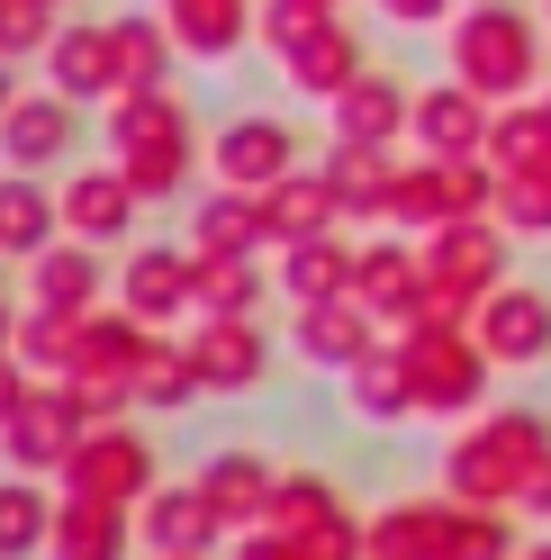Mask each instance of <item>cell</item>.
I'll list each match as a JSON object with an SVG mask.
<instances>
[{
    "label": "cell",
    "instance_id": "obj_2",
    "mask_svg": "<svg viewBox=\"0 0 551 560\" xmlns=\"http://www.w3.org/2000/svg\"><path fill=\"white\" fill-rule=\"evenodd\" d=\"M99 145H109V163L145 190V208H163V199H181L199 182V145H209V136H199L190 100H172V82H163V91H118L109 109H99Z\"/></svg>",
    "mask_w": 551,
    "mask_h": 560
},
{
    "label": "cell",
    "instance_id": "obj_53",
    "mask_svg": "<svg viewBox=\"0 0 551 560\" xmlns=\"http://www.w3.org/2000/svg\"><path fill=\"white\" fill-rule=\"evenodd\" d=\"M542 109H551V82H542Z\"/></svg>",
    "mask_w": 551,
    "mask_h": 560
},
{
    "label": "cell",
    "instance_id": "obj_16",
    "mask_svg": "<svg viewBox=\"0 0 551 560\" xmlns=\"http://www.w3.org/2000/svg\"><path fill=\"white\" fill-rule=\"evenodd\" d=\"M371 343H380V317L343 290V299H307V307H290V362H307V371H353Z\"/></svg>",
    "mask_w": 551,
    "mask_h": 560
},
{
    "label": "cell",
    "instance_id": "obj_1",
    "mask_svg": "<svg viewBox=\"0 0 551 560\" xmlns=\"http://www.w3.org/2000/svg\"><path fill=\"white\" fill-rule=\"evenodd\" d=\"M443 73H461L479 100H534L551 82V19L525 0H461L443 19Z\"/></svg>",
    "mask_w": 551,
    "mask_h": 560
},
{
    "label": "cell",
    "instance_id": "obj_42",
    "mask_svg": "<svg viewBox=\"0 0 551 560\" xmlns=\"http://www.w3.org/2000/svg\"><path fill=\"white\" fill-rule=\"evenodd\" d=\"M326 19H335V0H262V37H254V46L281 63L290 46H307V37H317Z\"/></svg>",
    "mask_w": 551,
    "mask_h": 560
},
{
    "label": "cell",
    "instance_id": "obj_38",
    "mask_svg": "<svg viewBox=\"0 0 551 560\" xmlns=\"http://www.w3.org/2000/svg\"><path fill=\"white\" fill-rule=\"evenodd\" d=\"M443 218H453V199H443V163H434V154H398V182H389V218H380V226L434 235Z\"/></svg>",
    "mask_w": 551,
    "mask_h": 560
},
{
    "label": "cell",
    "instance_id": "obj_14",
    "mask_svg": "<svg viewBox=\"0 0 551 560\" xmlns=\"http://www.w3.org/2000/svg\"><path fill=\"white\" fill-rule=\"evenodd\" d=\"M489 118H497V100H479L461 73H443V82H417V109H407V145L417 154H489Z\"/></svg>",
    "mask_w": 551,
    "mask_h": 560
},
{
    "label": "cell",
    "instance_id": "obj_19",
    "mask_svg": "<svg viewBox=\"0 0 551 560\" xmlns=\"http://www.w3.org/2000/svg\"><path fill=\"white\" fill-rule=\"evenodd\" d=\"M453 515H461L453 488L443 498H389V506L362 515V551L371 560H443L453 551Z\"/></svg>",
    "mask_w": 551,
    "mask_h": 560
},
{
    "label": "cell",
    "instance_id": "obj_52",
    "mask_svg": "<svg viewBox=\"0 0 551 560\" xmlns=\"http://www.w3.org/2000/svg\"><path fill=\"white\" fill-rule=\"evenodd\" d=\"M0 299H10V254H0Z\"/></svg>",
    "mask_w": 551,
    "mask_h": 560
},
{
    "label": "cell",
    "instance_id": "obj_28",
    "mask_svg": "<svg viewBox=\"0 0 551 560\" xmlns=\"http://www.w3.org/2000/svg\"><path fill=\"white\" fill-rule=\"evenodd\" d=\"M317 163H326V182H335V199H343V218H353V226H380V218H389L398 145H353V136H335Z\"/></svg>",
    "mask_w": 551,
    "mask_h": 560
},
{
    "label": "cell",
    "instance_id": "obj_54",
    "mask_svg": "<svg viewBox=\"0 0 551 560\" xmlns=\"http://www.w3.org/2000/svg\"><path fill=\"white\" fill-rule=\"evenodd\" d=\"M55 10H73V0H55Z\"/></svg>",
    "mask_w": 551,
    "mask_h": 560
},
{
    "label": "cell",
    "instance_id": "obj_40",
    "mask_svg": "<svg viewBox=\"0 0 551 560\" xmlns=\"http://www.w3.org/2000/svg\"><path fill=\"white\" fill-rule=\"evenodd\" d=\"M353 498L326 479V470H281V488H271V515L262 524H281V534H307V524H326V515H343Z\"/></svg>",
    "mask_w": 551,
    "mask_h": 560
},
{
    "label": "cell",
    "instance_id": "obj_12",
    "mask_svg": "<svg viewBox=\"0 0 551 560\" xmlns=\"http://www.w3.org/2000/svg\"><path fill=\"white\" fill-rule=\"evenodd\" d=\"M417 290H425V244L407 235V226H371L362 235V262H353V299L380 317V335H407Z\"/></svg>",
    "mask_w": 551,
    "mask_h": 560
},
{
    "label": "cell",
    "instance_id": "obj_25",
    "mask_svg": "<svg viewBox=\"0 0 551 560\" xmlns=\"http://www.w3.org/2000/svg\"><path fill=\"white\" fill-rule=\"evenodd\" d=\"M55 235H63L55 172H10V163H0V254H10V262H37Z\"/></svg>",
    "mask_w": 551,
    "mask_h": 560
},
{
    "label": "cell",
    "instance_id": "obj_56",
    "mask_svg": "<svg viewBox=\"0 0 551 560\" xmlns=\"http://www.w3.org/2000/svg\"><path fill=\"white\" fill-rule=\"evenodd\" d=\"M335 10H343V0H335Z\"/></svg>",
    "mask_w": 551,
    "mask_h": 560
},
{
    "label": "cell",
    "instance_id": "obj_31",
    "mask_svg": "<svg viewBox=\"0 0 551 560\" xmlns=\"http://www.w3.org/2000/svg\"><path fill=\"white\" fill-rule=\"evenodd\" d=\"M209 398V380H199V353H190V326H154L145 362H136V407L145 416H181Z\"/></svg>",
    "mask_w": 551,
    "mask_h": 560
},
{
    "label": "cell",
    "instance_id": "obj_20",
    "mask_svg": "<svg viewBox=\"0 0 551 560\" xmlns=\"http://www.w3.org/2000/svg\"><path fill=\"white\" fill-rule=\"evenodd\" d=\"M118 307H136L145 326H190V244H127Z\"/></svg>",
    "mask_w": 551,
    "mask_h": 560
},
{
    "label": "cell",
    "instance_id": "obj_3",
    "mask_svg": "<svg viewBox=\"0 0 551 560\" xmlns=\"http://www.w3.org/2000/svg\"><path fill=\"white\" fill-rule=\"evenodd\" d=\"M551 462V425L534 407H479L470 425L443 434V488L461 506H515V488Z\"/></svg>",
    "mask_w": 551,
    "mask_h": 560
},
{
    "label": "cell",
    "instance_id": "obj_10",
    "mask_svg": "<svg viewBox=\"0 0 551 560\" xmlns=\"http://www.w3.org/2000/svg\"><path fill=\"white\" fill-rule=\"evenodd\" d=\"M425 244V271L434 280H453V290H470V299H489L497 280H515V235L506 218H443L434 235H417Z\"/></svg>",
    "mask_w": 551,
    "mask_h": 560
},
{
    "label": "cell",
    "instance_id": "obj_35",
    "mask_svg": "<svg viewBox=\"0 0 551 560\" xmlns=\"http://www.w3.org/2000/svg\"><path fill=\"white\" fill-rule=\"evenodd\" d=\"M145 343H154V326L136 317V307H91L82 317V353H73V380H127L136 389V362H145Z\"/></svg>",
    "mask_w": 551,
    "mask_h": 560
},
{
    "label": "cell",
    "instance_id": "obj_45",
    "mask_svg": "<svg viewBox=\"0 0 551 560\" xmlns=\"http://www.w3.org/2000/svg\"><path fill=\"white\" fill-rule=\"evenodd\" d=\"M371 10H380L389 27H443V19L461 10V0H371Z\"/></svg>",
    "mask_w": 551,
    "mask_h": 560
},
{
    "label": "cell",
    "instance_id": "obj_23",
    "mask_svg": "<svg viewBox=\"0 0 551 560\" xmlns=\"http://www.w3.org/2000/svg\"><path fill=\"white\" fill-rule=\"evenodd\" d=\"M343 407H353V425H417V371H407V343L380 335L371 353L343 371Z\"/></svg>",
    "mask_w": 551,
    "mask_h": 560
},
{
    "label": "cell",
    "instance_id": "obj_22",
    "mask_svg": "<svg viewBox=\"0 0 551 560\" xmlns=\"http://www.w3.org/2000/svg\"><path fill=\"white\" fill-rule=\"evenodd\" d=\"M154 10L172 19L181 55H190V63H209V73H226V63L262 37V0H154Z\"/></svg>",
    "mask_w": 551,
    "mask_h": 560
},
{
    "label": "cell",
    "instance_id": "obj_39",
    "mask_svg": "<svg viewBox=\"0 0 551 560\" xmlns=\"http://www.w3.org/2000/svg\"><path fill=\"white\" fill-rule=\"evenodd\" d=\"M73 353H82V317H73V307L19 299V362L27 371H73Z\"/></svg>",
    "mask_w": 551,
    "mask_h": 560
},
{
    "label": "cell",
    "instance_id": "obj_47",
    "mask_svg": "<svg viewBox=\"0 0 551 560\" xmlns=\"http://www.w3.org/2000/svg\"><path fill=\"white\" fill-rule=\"evenodd\" d=\"M27 380H37V371H27V362H19V343H10V353H0V425H10V407L27 398Z\"/></svg>",
    "mask_w": 551,
    "mask_h": 560
},
{
    "label": "cell",
    "instance_id": "obj_43",
    "mask_svg": "<svg viewBox=\"0 0 551 560\" xmlns=\"http://www.w3.org/2000/svg\"><path fill=\"white\" fill-rule=\"evenodd\" d=\"M497 218H506L515 235H525V244H542V235H551V182H542V172H506Z\"/></svg>",
    "mask_w": 551,
    "mask_h": 560
},
{
    "label": "cell",
    "instance_id": "obj_6",
    "mask_svg": "<svg viewBox=\"0 0 551 560\" xmlns=\"http://www.w3.org/2000/svg\"><path fill=\"white\" fill-rule=\"evenodd\" d=\"M91 434V407H82V389L63 371H37L27 380V398L10 407V425H0V462L10 470H37V479H55L63 462H73V443Z\"/></svg>",
    "mask_w": 551,
    "mask_h": 560
},
{
    "label": "cell",
    "instance_id": "obj_7",
    "mask_svg": "<svg viewBox=\"0 0 551 560\" xmlns=\"http://www.w3.org/2000/svg\"><path fill=\"white\" fill-rule=\"evenodd\" d=\"M73 145H82V100H63L55 82H27L0 109V163L10 172H73Z\"/></svg>",
    "mask_w": 551,
    "mask_h": 560
},
{
    "label": "cell",
    "instance_id": "obj_21",
    "mask_svg": "<svg viewBox=\"0 0 551 560\" xmlns=\"http://www.w3.org/2000/svg\"><path fill=\"white\" fill-rule=\"evenodd\" d=\"M19 271H27V299L73 307V317H91V307L118 299V262H99V244H82V235H55L46 254L19 262Z\"/></svg>",
    "mask_w": 551,
    "mask_h": 560
},
{
    "label": "cell",
    "instance_id": "obj_5",
    "mask_svg": "<svg viewBox=\"0 0 551 560\" xmlns=\"http://www.w3.org/2000/svg\"><path fill=\"white\" fill-rule=\"evenodd\" d=\"M163 479V462H154V434L136 425V416H99V425L73 443V462L55 470V488L63 498H91V506H145V488Z\"/></svg>",
    "mask_w": 551,
    "mask_h": 560
},
{
    "label": "cell",
    "instance_id": "obj_49",
    "mask_svg": "<svg viewBox=\"0 0 551 560\" xmlns=\"http://www.w3.org/2000/svg\"><path fill=\"white\" fill-rule=\"evenodd\" d=\"M19 343V299H0V353Z\"/></svg>",
    "mask_w": 551,
    "mask_h": 560
},
{
    "label": "cell",
    "instance_id": "obj_37",
    "mask_svg": "<svg viewBox=\"0 0 551 560\" xmlns=\"http://www.w3.org/2000/svg\"><path fill=\"white\" fill-rule=\"evenodd\" d=\"M489 163L497 172H542L551 163V109H542V91L534 100H506V109L489 118Z\"/></svg>",
    "mask_w": 551,
    "mask_h": 560
},
{
    "label": "cell",
    "instance_id": "obj_55",
    "mask_svg": "<svg viewBox=\"0 0 551 560\" xmlns=\"http://www.w3.org/2000/svg\"><path fill=\"white\" fill-rule=\"evenodd\" d=\"M542 19H551V0H542Z\"/></svg>",
    "mask_w": 551,
    "mask_h": 560
},
{
    "label": "cell",
    "instance_id": "obj_24",
    "mask_svg": "<svg viewBox=\"0 0 551 560\" xmlns=\"http://www.w3.org/2000/svg\"><path fill=\"white\" fill-rule=\"evenodd\" d=\"M181 244L190 254H271V226H262V190H235V182H209L181 218Z\"/></svg>",
    "mask_w": 551,
    "mask_h": 560
},
{
    "label": "cell",
    "instance_id": "obj_36",
    "mask_svg": "<svg viewBox=\"0 0 551 560\" xmlns=\"http://www.w3.org/2000/svg\"><path fill=\"white\" fill-rule=\"evenodd\" d=\"M55 506H63L55 479H37V470H0V560H46Z\"/></svg>",
    "mask_w": 551,
    "mask_h": 560
},
{
    "label": "cell",
    "instance_id": "obj_15",
    "mask_svg": "<svg viewBox=\"0 0 551 560\" xmlns=\"http://www.w3.org/2000/svg\"><path fill=\"white\" fill-rule=\"evenodd\" d=\"M190 353H199V380H209V398H254L271 380V335L262 317H190Z\"/></svg>",
    "mask_w": 551,
    "mask_h": 560
},
{
    "label": "cell",
    "instance_id": "obj_8",
    "mask_svg": "<svg viewBox=\"0 0 551 560\" xmlns=\"http://www.w3.org/2000/svg\"><path fill=\"white\" fill-rule=\"evenodd\" d=\"M470 335L489 343L497 371H542V362H551V290L525 280V271L497 280V290L470 307Z\"/></svg>",
    "mask_w": 551,
    "mask_h": 560
},
{
    "label": "cell",
    "instance_id": "obj_44",
    "mask_svg": "<svg viewBox=\"0 0 551 560\" xmlns=\"http://www.w3.org/2000/svg\"><path fill=\"white\" fill-rule=\"evenodd\" d=\"M218 560H317V551H307V534H281V524H245V534H235Z\"/></svg>",
    "mask_w": 551,
    "mask_h": 560
},
{
    "label": "cell",
    "instance_id": "obj_29",
    "mask_svg": "<svg viewBox=\"0 0 551 560\" xmlns=\"http://www.w3.org/2000/svg\"><path fill=\"white\" fill-rule=\"evenodd\" d=\"M271 290L262 254H190V317H262Z\"/></svg>",
    "mask_w": 551,
    "mask_h": 560
},
{
    "label": "cell",
    "instance_id": "obj_13",
    "mask_svg": "<svg viewBox=\"0 0 551 560\" xmlns=\"http://www.w3.org/2000/svg\"><path fill=\"white\" fill-rule=\"evenodd\" d=\"M136 542H145V551H209L218 560L235 542V524L218 515V498L190 470V479H154L145 488V506H136Z\"/></svg>",
    "mask_w": 551,
    "mask_h": 560
},
{
    "label": "cell",
    "instance_id": "obj_9",
    "mask_svg": "<svg viewBox=\"0 0 551 560\" xmlns=\"http://www.w3.org/2000/svg\"><path fill=\"white\" fill-rule=\"evenodd\" d=\"M63 235H82V244H99V254H127L136 244V218H145V190L127 182V172L99 154V163H73L63 172Z\"/></svg>",
    "mask_w": 551,
    "mask_h": 560
},
{
    "label": "cell",
    "instance_id": "obj_41",
    "mask_svg": "<svg viewBox=\"0 0 551 560\" xmlns=\"http://www.w3.org/2000/svg\"><path fill=\"white\" fill-rule=\"evenodd\" d=\"M515 551H525V515L515 506H461L443 560H515Z\"/></svg>",
    "mask_w": 551,
    "mask_h": 560
},
{
    "label": "cell",
    "instance_id": "obj_4",
    "mask_svg": "<svg viewBox=\"0 0 551 560\" xmlns=\"http://www.w3.org/2000/svg\"><path fill=\"white\" fill-rule=\"evenodd\" d=\"M407 343V371H417V416H434V425H470L479 407H489V343H479L470 326H417L398 335Z\"/></svg>",
    "mask_w": 551,
    "mask_h": 560
},
{
    "label": "cell",
    "instance_id": "obj_11",
    "mask_svg": "<svg viewBox=\"0 0 551 560\" xmlns=\"http://www.w3.org/2000/svg\"><path fill=\"white\" fill-rule=\"evenodd\" d=\"M307 154H298V127L281 118V109H235L218 136H209V172L218 182H235V190H271L281 172H298Z\"/></svg>",
    "mask_w": 551,
    "mask_h": 560
},
{
    "label": "cell",
    "instance_id": "obj_50",
    "mask_svg": "<svg viewBox=\"0 0 551 560\" xmlns=\"http://www.w3.org/2000/svg\"><path fill=\"white\" fill-rule=\"evenodd\" d=\"M515 560H551V534H534V542H525V551H515Z\"/></svg>",
    "mask_w": 551,
    "mask_h": 560
},
{
    "label": "cell",
    "instance_id": "obj_51",
    "mask_svg": "<svg viewBox=\"0 0 551 560\" xmlns=\"http://www.w3.org/2000/svg\"><path fill=\"white\" fill-rule=\"evenodd\" d=\"M136 560H209V551H136Z\"/></svg>",
    "mask_w": 551,
    "mask_h": 560
},
{
    "label": "cell",
    "instance_id": "obj_33",
    "mask_svg": "<svg viewBox=\"0 0 551 560\" xmlns=\"http://www.w3.org/2000/svg\"><path fill=\"white\" fill-rule=\"evenodd\" d=\"M136 515L127 506H91V498H63L55 506V534H46V560H136Z\"/></svg>",
    "mask_w": 551,
    "mask_h": 560
},
{
    "label": "cell",
    "instance_id": "obj_18",
    "mask_svg": "<svg viewBox=\"0 0 551 560\" xmlns=\"http://www.w3.org/2000/svg\"><path fill=\"white\" fill-rule=\"evenodd\" d=\"M407 109H417V82H398L389 63H362V73L326 100V136H353V145H407Z\"/></svg>",
    "mask_w": 551,
    "mask_h": 560
},
{
    "label": "cell",
    "instance_id": "obj_17",
    "mask_svg": "<svg viewBox=\"0 0 551 560\" xmlns=\"http://www.w3.org/2000/svg\"><path fill=\"white\" fill-rule=\"evenodd\" d=\"M46 82H55L63 100H82V109H109V100L127 91V82H118V37H109V19L63 10L55 46H46Z\"/></svg>",
    "mask_w": 551,
    "mask_h": 560
},
{
    "label": "cell",
    "instance_id": "obj_32",
    "mask_svg": "<svg viewBox=\"0 0 551 560\" xmlns=\"http://www.w3.org/2000/svg\"><path fill=\"white\" fill-rule=\"evenodd\" d=\"M199 488L218 498V515L245 534V524H262L271 515V488H281V462H262L254 443H226V452H209L199 462Z\"/></svg>",
    "mask_w": 551,
    "mask_h": 560
},
{
    "label": "cell",
    "instance_id": "obj_26",
    "mask_svg": "<svg viewBox=\"0 0 551 560\" xmlns=\"http://www.w3.org/2000/svg\"><path fill=\"white\" fill-rule=\"evenodd\" d=\"M362 63H371V46H362V27H343V10H335V19L317 27V37H307V46H290L281 63H271V73L290 82V100H317V109H326V100H335L343 82L362 73Z\"/></svg>",
    "mask_w": 551,
    "mask_h": 560
},
{
    "label": "cell",
    "instance_id": "obj_48",
    "mask_svg": "<svg viewBox=\"0 0 551 560\" xmlns=\"http://www.w3.org/2000/svg\"><path fill=\"white\" fill-rule=\"evenodd\" d=\"M19 91H27V63H19V55H0V109H10Z\"/></svg>",
    "mask_w": 551,
    "mask_h": 560
},
{
    "label": "cell",
    "instance_id": "obj_46",
    "mask_svg": "<svg viewBox=\"0 0 551 560\" xmlns=\"http://www.w3.org/2000/svg\"><path fill=\"white\" fill-rule=\"evenodd\" d=\"M515 515H525V524H551V462H542L525 488H515Z\"/></svg>",
    "mask_w": 551,
    "mask_h": 560
},
{
    "label": "cell",
    "instance_id": "obj_34",
    "mask_svg": "<svg viewBox=\"0 0 551 560\" xmlns=\"http://www.w3.org/2000/svg\"><path fill=\"white\" fill-rule=\"evenodd\" d=\"M109 37H118V82H127V91H163V82L190 63L163 10H109Z\"/></svg>",
    "mask_w": 551,
    "mask_h": 560
},
{
    "label": "cell",
    "instance_id": "obj_27",
    "mask_svg": "<svg viewBox=\"0 0 551 560\" xmlns=\"http://www.w3.org/2000/svg\"><path fill=\"white\" fill-rule=\"evenodd\" d=\"M262 226H271V254H281V244L326 235V226H353V218H343V199H335V182H326V163H298V172H281V182L262 190Z\"/></svg>",
    "mask_w": 551,
    "mask_h": 560
},
{
    "label": "cell",
    "instance_id": "obj_30",
    "mask_svg": "<svg viewBox=\"0 0 551 560\" xmlns=\"http://www.w3.org/2000/svg\"><path fill=\"white\" fill-rule=\"evenodd\" d=\"M353 262H362V244L343 235V226H326V235H298V244H281V299L290 307H307V299H343L353 290Z\"/></svg>",
    "mask_w": 551,
    "mask_h": 560
}]
</instances>
